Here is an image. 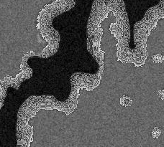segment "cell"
I'll list each match as a JSON object with an SVG mask.
<instances>
[{"mask_svg":"<svg viewBox=\"0 0 164 147\" xmlns=\"http://www.w3.org/2000/svg\"><path fill=\"white\" fill-rule=\"evenodd\" d=\"M151 59L154 63L160 64L164 61V55L162 54H155L152 56Z\"/></svg>","mask_w":164,"mask_h":147,"instance_id":"2","label":"cell"},{"mask_svg":"<svg viewBox=\"0 0 164 147\" xmlns=\"http://www.w3.org/2000/svg\"><path fill=\"white\" fill-rule=\"evenodd\" d=\"M157 95L161 100H164V89L158 90L157 91Z\"/></svg>","mask_w":164,"mask_h":147,"instance_id":"4","label":"cell"},{"mask_svg":"<svg viewBox=\"0 0 164 147\" xmlns=\"http://www.w3.org/2000/svg\"><path fill=\"white\" fill-rule=\"evenodd\" d=\"M119 103H120V105L123 107H130L132 106V103H133V100L130 96L124 95L122 96L119 99Z\"/></svg>","mask_w":164,"mask_h":147,"instance_id":"1","label":"cell"},{"mask_svg":"<svg viewBox=\"0 0 164 147\" xmlns=\"http://www.w3.org/2000/svg\"><path fill=\"white\" fill-rule=\"evenodd\" d=\"M162 131L161 129H160L159 127L155 126L153 128L152 132H151V136L153 138H158L160 137V136L161 135Z\"/></svg>","mask_w":164,"mask_h":147,"instance_id":"3","label":"cell"}]
</instances>
